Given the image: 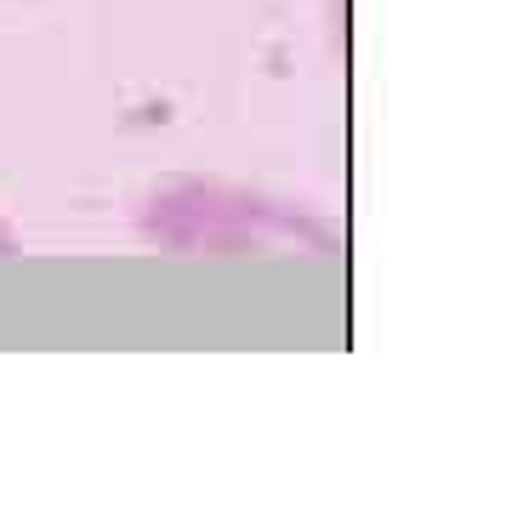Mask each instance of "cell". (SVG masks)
<instances>
[{
  "label": "cell",
  "instance_id": "cell-1",
  "mask_svg": "<svg viewBox=\"0 0 512 512\" xmlns=\"http://www.w3.org/2000/svg\"><path fill=\"white\" fill-rule=\"evenodd\" d=\"M143 234L154 245L171 251H211V256H279V251H308L330 256L336 234L325 222L302 217L279 200H256L239 188H217V183H177L154 194L143 211Z\"/></svg>",
  "mask_w": 512,
  "mask_h": 512
},
{
  "label": "cell",
  "instance_id": "cell-2",
  "mask_svg": "<svg viewBox=\"0 0 512 512\" xmlns=\"http://www.w3.org/2000/svg\"><path fill=\"white\" fill-rule=\"evenodd\" d=\"M12 251H18V234H12V228L0 222V256H12Z\"/></svg>",
  "mask_w": 512,
  "mask_h": 512
}]
</instances>
